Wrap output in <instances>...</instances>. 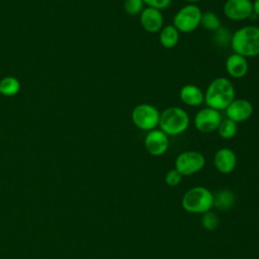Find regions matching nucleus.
<instances>
[{
	"label": "nucleus",
	"mask_w": 259,
	"mask_h": 259,
	"mask_svg": "<svg viewBox=\"0 0 259 259\" xmlns=\"http://www.w3.org/2000/svg\"><path fill=\"white\" fill-rule=\"evenodd\" d=\"M235 99V88L232 82L225 77L213 79L204 92V103L207 107L219 111L225 110Z\"/></svg>",
	"instance_id": "nucleus-1"
},
{
	"label": "nucleus",
	"mask_w": 259,
	"mask_h": 259,
	"mask_svg": "<svg viewBox=\"0 0 259 259\" xmlns=\"http://www.w3.org/2000/svg\"><path fill=\"white\" fill-rule=\"evenodd\" d=\"M231 48L245 58L259 56V26L246 25L232 33Z\"/></svg>",
	"instance_id": "nucleus-2"
},
{
	"label": "nucleus",
	"mask_w": 259,
	"mask_h": 259,
	"mask_svg": "<svg viewBox=\"0 0 259 259\" xmlns=\"http://www.w3.org/2000/svg\"><path fill=\"white\" fill-rule=\"evenodd\" d=\"M188 113L179 106H171L160 112L159 126L169 136H179L189 126Z\"/></svg>",
	"instance_id": "nucleus-3"
},
{
	"label": "nucleus",
	"mask_w": 259,
	"mask_h": 259,
	"mask_svg": "<svg viewBox=\"0 0 259 259\" xmlns=\"http://www.w3.org/2000/svg\"><path fill=\"white\" fill-rule=\"evenodd\" d=\"M183 208L191 213H204L213 206V193L203 186L187 190L182 197Z\"/></svg>",
	"instance_id": "nucleus-4"
},
{
	"label": "nucleus",
	"mask_w": 259,
	"mask_h": 259,
	"mask_svg": "<svg viewBox=\"0 0 259 259\" xmlns=\"http://www.w3.org/2000/svg\"><path fill=\"white\" fill-rule=\"evenodd\" d=\"M201 10L197 5L188 4L180 8L173 17V25L179 32L189 33L200 25Z\"/></svg>",
	"instance_id": "nucleus-5"
},
{
	"label": "nucleus",
	"mask_w": 259,
	"mask_h": 259,
	"mask_svg": "<svg viewBox=\"0 0 259 259\" xmlns=\"http://www.w3.org/2000/svg\"><path fill=\"white\" fill-rule=\"evenodd\" d=\"M132 121L140 130L150 132L159 125L160 111L149 103H141L132 111Z\"/></svg>",
	"instance_id": "nucleus-6"
},
{
	"label": "nucleus",
	"mask_w": 259,
	"mask_h": 259,
	"mask_svg": "<svg viewBox=\"0 0 259 259\" xmlns=\"http://www.w3.org/2000/svg\"><path fill=\"white\" fill-rule=\"evenodd\" d=\"M205 164L204 156L196 151L180 153L175 160V169L182 176H189L200 171Z\"/></svg>",
	"instance_id": "nucleus-7"
},
{
	"label": "nucleus",
	"mask_w": 259,
	"mask_h": 259,
	"mask_svg": "<svg viewBox=\"0 0 259 259\" xmlns=\"http://www.w3.org/2000/svg\"><path fill=\"white\" fill-rule=\"evenodd\" d=\"M222 119V114L219 110L206 106L195 113L193 124L198 132L207 134L217 131Z\"/></svg>",
	"instance_id": "nucleus-8"
},
{
	"label": "nucleus",
	"mask_w": 259,
	"mask_h": 259,
	"mask_svg": "<svg viewBox=\"0 0 259 259\" xmlns=\"http://www.w3.org/2000/svg\"><path fill=\"white\" fill-rule=\"evenodd\" d=\"M144 144L150 155L159 157L167 152L169 148V138L160 128H155L147 133Z\"/></svg>",
	"instance_id": "nucleus-9"
},
{
	"label": "nucleus",
	"mask_w": 259,
	"mask_h": 259,
	"mask_svg": "<svg viewBox=\"0 0 259 259\" xmlns=\"http://www.w3.org/2000/svg\"><path fill=\"white\" fill-rule=\"evenodd\" d=\"M224 14L233 21L248 19L252 10L251 0H227L223 7Z\"/></svg>",
	"instance_id": "nucleus-10"
},
{
	"label": "nucleus",
	"mask_w": 259,
	"mask_h": 259,
	"mask_svg": "<svg viewBox=\"0 0 259 259\" xmlns=\"http://www.w3.org/2000/svg\"><path fill=\"white\" fill-rule=\"evenodd\" d=\"M253 105L252 103L243 98L234 99L230 105L225 109L227 118L235 122H243L251 117L253 114Z\"/></svg>",
	"instance_id": "nucleus-11"
},
{
	"label": "nucleus",
	"mask_w": 259,
	"mask_h": 259,
	"mask_svg": "<svg viewBox=\"0 0 259 259\" xmlns=\"http://www.w3.org/2000/svg\"><path fill=\"white\" fill-rule=\"evenodd\" d=\"M140 23L146 31L150 33H156L160 31L164 26L163 14L159 9L146 7L140 13Z\"/></svg>",
	"instance_id": "nucleus-12"
},
{
	"label": "nucleus",
	"mask_w": 259,
	"mask_h": 259,
	"mask_svg": "<svg viewBox=\"0 0 259 259\" xmlns=\"http://www.w3.org/2000/svg\"><path fill=\"white\" fill-rule=\"evenodd\" d=\"M213 165L220 173L229 174L236 168L237 156L230 148H222L214 154Z\"/></svg>",
	"instance_id": "nucleus-13"
},
{
	"label": "nucleus",
	"mask_w": 259,
	"mask_h": 259,
	"mask_svg": "<svg viewBox=\"0 0 259 259\" xmlns=\"http://www.w3.org/2000/svg\"><path fill=\"white\" fill-rule=\"evenodd\" d=\"M226 71L229 76L235 79L243 78L249 69L247 58L238 54H231L226 60Z\"/></svg>",
	"instance_id": "nucleus-14"
},
{
	"label": "nucleus",
	"mask_w": 259,
	"mask_h": 259,
	"mask_svg": "<svg viewBox=\"0 0 259 259\" xmlns=\"http://www.w3.org/2000/svg\"><path fill=\"white\" fill-rule=\"evenodd\" d=\"M179 97L181 101L188 106H198L204 102V92L194 85V84H186L179 91Z\"/></svg>",
	"instance_id": "nucleus-15"
},
{
	"label": "nucleus",
	"mask_w": 259,
	"mask_h": 259,
	"mask_svg": "<svg viewBox=\"0 0 259 259\" xmlns=\"http://www.w3.org/2000/svg\"><path fill=\"white\" fill-rule=\"evenodd\" d=\"M179 40V31L173 24L162 27L159 33V41L165 49H173Z\"/></svg>",
	"instance_id": "nucleus-16"
},
{
	"label": "nucleus",
	"mask_w": 259,
	"mask_h": 259,
	"mask_svg": "<svg viewBox=\"0 0 259 259\" xmlns=\"http://www.w3.org/2000/svg\"><path fill=\"white\" fill-rule=\"evenodd\" d=\"M235 203V195L231 190L221 189L213 194V206L221 210L230 209Z\"/></svg>",
	"instance_id": "nucleus-17"
},
{
	"label": "nucleus",
	"mask_w": 259,
	"mask_h": 259,
	"mask_svg": "<svg viewBox=\"0 0 259 259\" xmlns=\"http://www.w3.org/2000/svg\"><path fill=\"white\" fill-rule=\"evenodd\" d=\"M20 90V82L16 77L6 76L0 80V93L4 96H14Z\"/></svg>",
	"instance_id": "nucleus-18"
},
{
	"label": "nucleus",
	"mask_w": 259,
	"mask_h": 259,
	"mask_svg": "<svg viewBox=\"0 0 259 259\" xmlns=\"http://www.w3.org/2000/svg\"><path fill=\"white\" fill-rule=\"evenodd\" d=\"M217 131L221 138H223L225 140H229V139L234 138L237 135L238 125H237V122H235L229 118H224V119H222Z\"/></svg>",
	"instance_id": "nucleus-19"
},
{
	"label": "nucleus",
	"mask_w": 259,
	"mask_h": 259,
	"mask_svg": "<svg viewBox=\"0 0 259 259\" xmlns=\"http://www.w3.org/2000/svg\"><path fill=\"white\" fill-rule=\"evenodd\" d=\"M200 25L203 28L214 32L222 26V23H221L220 17L215 13L211 11H206V12H202L201 14Z\"/></svg>",
	"instance_id": "nucleus-20"
},
{
	"label": "nucleus",
	"mask_w": 259,
	"mask_h": 259,
	"mask_svg": "<svg viewBox=\"0 0 259 259\" xmlns=\"http://www.w3.org/2000/svg\"><path fill=\"white\" fill-rule=\"evenodd\" d=\"M214 41L220 47H227L231 44L232 33L226 27H220L214 31Z\"/></svg>",
	"instance_id": "nucleus-21"
},
{
	"label": "nucleus",
	"mask_w": 259,
	"mask_h": 259,
	"mask_svg": "<svg viewBox=\"0 0 259 259\" xmlns=\"http://www.w3.org/2000/svg\"><path fill=\"white\" fill-rule=\"evenodd\" d=\"M143 0H124L123 9L130 15H138L144 9Z\"/></svg>",
	"instance_id": "nucleus-22"
},
{
	"label": "nucleus",
	"mask_w": 259,
	"mask_h": 259,
	"mask_svg": "<svg viewBox=\"0 0 259 259\" xmlns=\"http://www.w3.org/2000/svg\"><path fill=\"white\" fill-rule=\"evenodd\" d=\"M201 225L206 230H214L219 225L218 217L211 211H206L203 213V217L201 219Z\"/></svg>",
	"instance_id": "nucleus-23"
},
{
	"label": "nucleus",
	"mask_w": 259,
	"mask_h": 259,
	"mask_svg": "<svg viewBox=\"0 0 259 259\" xmlns=\"http://www.w3.org/2000/svg\"><path fill=\"white\" fill-rule=\"evenodd\" d=\"M181 179L182 175L176 169L168 171L165 176V182L169 186H177L181 182Z\"/></svg>",
	"instance_id": "nucleus-24"
},
{
	"label": "nucleus",
	"mask_w": 259,
	"mask_h": 259,
	"mask_svg": "<svg viewBox=\"0 0 259 259\" xmlns=\"http://www.w3.org/2000/svg\"><path fill=\"white\" fill-rule=\"evenodd\" d=\"M147 7H153L159 10H163L170 6L172 0H143Z\"/></svg>",
	"instance_id": "nucleus-25"
},
{
	"label": "nucleus",
	"mask_w": 259,
	"mask_h": 259,
	"mask_svg": "<svg viewBox=\"0 0 259 259\" xmlns=\"http://www.w3.org/2000/svg\"><path fill=\"white\" fill-rule=\"evenodd\" d=\"M252 10L259 17V0H254L252 2Z\"/></svg>",
	"instance_id": "nucleus-26"
},
{
	"label": "nucleus",
	"mask_w": 259,
	"mask_h": 259,
	"mask_svg": "<svg viewBox=\"0 0 259 259\" xmlns=\"http://www.w3.org/2000/svg\"><path fill=\"white\" fill-rule=\"evenodd\" d=\"M186 2H189V3H195V2H198L200 0H185Z\"/></svg>",
	"instance_id": "nucleus-27"
},
{
	"label": "nucleus",
	"mask_w": 259,
	"mask_h": 259,
	"mask_svg": "<svg viewBox=\"0 0 259 259\" xmlns=\"http://www.w3.org/2000/svg\"><path fill=\"white\" fill-rule=\"evenodd\" d=\"M0 95H1V93H0Z\"/></svg>",
	"instance_id": "nucleus-28"
}]
</instances>
